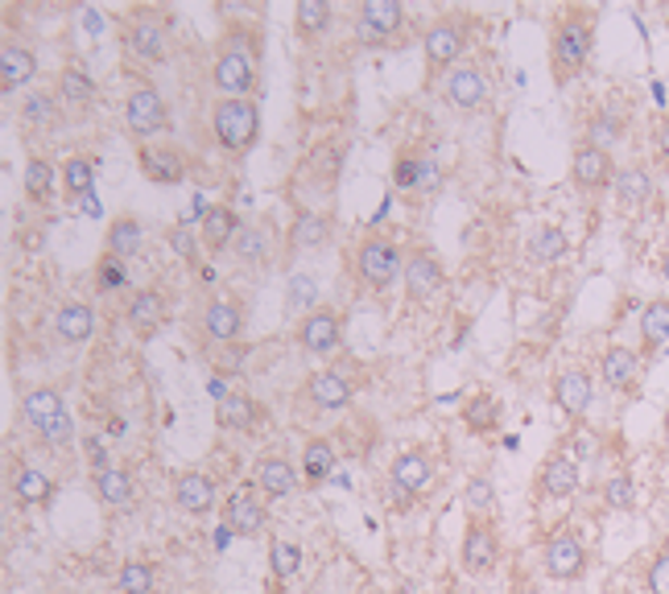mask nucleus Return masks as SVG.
Here are the masks:
<instances>
[{"label":"nucleus","mask_w":669,"mask_h":594,"mask_svg":"<svg viewBox=\"0 0 669 594\" xmlns=\"http://www.w3.org/2000/svg\"><path fill=\"white\" fill-rule=\"evenodd\" d=\"M595 50V13L591 9H563L550 34V75L558 87L579 79Z\"/></svg>","instance_id":"obj_1"},{"label":"nucleus","mask_w":669,"mask_h":594,"mask_svg":"<svg viewBox=\"0 0 669 594\" xmlns=\"http://www.w3.org/2000/svg\"><path fill=\"white\" fill-rule=\"evenodd\" d=\"M22 417L25 426L38 433V442L50 451H63L75 442V421L66 413V401L59 389H29L22 401Z\"/></svg>","instance_id":"obj_2"},{"label":"nucleus","mask_w":669,"mask_h":594,"mask_svg":"<svg viewBox=\"0 0 669 594\" xmlns=\"http://www.w3.org/2000/svg\"><path fill=\"white\" fill-rule=\"evenodd\" d=\"M211 132L219 149L228 153H244L261 137V108L256 100H219L211 112Z\"/></svg>","instance_id":"obj_3"},{"label":"nucleus","mask_w":669,"mask_h":594,"mask_svg":"<svg viewBox=\"0 0 669 594\" xmlns=\"http://www.w3.org/2000/svg\"><path fill=\"white\" fill-rule=\"evenodd\" d=\"M405 273V256L397 252V244L389 236H364L356 248V277L373 293H384V289L397 281Z\"/></svg>","instance_id":"obj_4"},{"label":"nucleus","mask_w":669,"mask_h":594,"mask_svg":"<svg viewBox=\"0 0 669 594\" xmlns=\"http://www.w3.org/2000/svg\"><path fill=\"white\" fill-rule=\"evenodd\" d=\"M211 83L228 100H252V91H256V54L244 50V46H224L211 62Z\"/></svg>","instance_id":"obj_5"},{"label":"nucleus","mask_w":669,"mask_h":594,"mask_svg":"<svg viewBox=\"0 0 669 594\" xmlns=\"http://www.w3.org/2000/svg\"><path fill=\"white\" fill-rule=\"evenodd\" d=\"M125 124L137 141H149V137H157V132H166V124H169L166 100H162V91H157L153 83H137V87L128 91Z\"/></svg>","instance_id":"obj_6"},{"label":"nucleus","mask_w":669,"mask_h":594,"mask_svg":"<svg viewBox=\"0 0 669 594\" xmlns=\"http://www.w3.org/2000/svg\"><path fill=\"white\" fill-rule=\"evenodd\" d=\"M459 561L471 578H488L501 561V536L488 525V516H471L467 520V533L459 545Z\"/></svg>","instance_id":"obj_7"},{"label":"nucleus","mask_w":669,"mask_h":594,"mask_svg":"<svg viewBox=\"0 0 669 594\" xmlns=\"http://www.w3.org/2000/svg\"><path fill=\"white\" fill-rule=\"evenodd\" d=\"M261 488L240 483L236 492L224 500V529L231 536H261L269 525V508H265V495H256Z\"/></svg>","instance_id":"obj_8"},{"label":"nucleus","mask_w":669,"mask_h":594,"mask_svg":"<svg viewBox=\"0 0 669 594\" xmlns=\"http://www.w3.org/2000/svg\"><path fill=\"white\" fill-rule=\"evenodd\" d=\"M616 162H611V153L599 149V144L591 141H579L575 144V153H570V182L579 186L583 194H599L607 186H616Z\"/></svg>","instance_id":"obj_9"},{"label":"nucleus","mask_w":669,"mask_h":594,"mask_svg":"<svg viewBox=\"0 0 669 594\" xmlns=\"http://www.w3.org/2000/svg\"><path fill=\"white\" fill-rule=\"evenodd\" d=\"M442 96L451 108H459V112H483L488 103H492V83L483 75L480 66H455V71H446V83H442Z\"/></svg>","instance_id":"obj_10"},{"label":"nucleus","mask_w":669,"mask_h":594,"mask_svg":"<svg viewBox=\"0 0 669 594\" xmlns=\"http://www.w3.org/2000/svg\"><path fill=\"white\" fill-rule=\"evenodd\" d=\"M542 570L554 582H575V578L586 574V549L583 541L575 533H566V529H558V533L545 541L542 549Z\"/></svg>","instance_id":"obj_11"},{"label":"nucleus","mask_w":669,"mask_h":594,"mask_svg":"<svg viewBox=\"0 0 669 594\" xmlns=\"http://www.w3.org/2000/svg\"><path fill=\"white\" fill-rule=\"evenodd\" d=\"M125 50L132 54L137 62H162L166 59V29H162V21L153 17L149 9H137L125 25Z\"/></svg>","instance_id":"obj_12"},{"label":"nucleus","mask_w":669,"mask_h":594,"mask_svg":"<svg viewBox=\"0 0 669 594\" xmlns=\"http://www.w3.org/2000/svg\"><path fill=\"white\" fill-rule=\"evenodd\" d=\"M298 343L311 355H331L343 343V318L331 306H314L302 323H298Z\"/></svg>","instance_id":"obj_13"},{"label":"nucleus","mask_w":669,"mask_h":594,"mask_svg":"<svg viewBox=\"0 0 669 594\" xmlns=\"http://www.w3.org/2000/svg\"><path fill=\"white\" fill-rule=\"evenodd\" d=\"M550 392H554V405H558L570 421H579V417L591 413V401H595V380H591V371H583V368H563L558 376H554Z\"/></svg>","instance_id":"obj_14"},{"label":"nucleus","mask_w":669,"mask_h":594,"mask_svg":"<svg viewBox=\"0 0 669 594\" xmlns=\"http://www.w3.org/2000/svg\"><path fill=\"white\" fill-rule=\"evenodd\" d=\"M405 293L414 298V302H430V298H439L442 286H446V268L439 265V256L434 252H426V248H418V252H409L405 256Z\"/></svg>","instance_id":"obj_15"},{"label":"nucleus","mask_w":669,"mask_h":594,"mask_svg":"<svg viewBox=\"0 0 669 594\" xmlns=\"http://www.w3.org/2000/svg\"><path fill=\"white\" fill-rule=\"evenodd\" d=\"M463 50H467V29H463L459 21H434L430 29H426V62H430V71H455L463 59Z\"/></svg>","instance_id":"obj_16"},{"label":"nucleus","mask_w":669,"mask_h":594,"mask_svg":"<svg viewBox=\"0 0 669 594\" xmlns=\"http://www.w3.org/2000/svg\"><path fill=\"white\" fill-rule=\"evenodd\" d=\"M401 21H405V9L397 0H364L356 17V34L364 46H380V41H389L397 34Z\"/></svg>","instance_id":"obj_17"},{"label":"nucleus","mask_w":669,"mask_h":594,"mask_svg":"<svg viewBox=\"0 0 669 594\" xmlns=\"http://www.w3.org/2000/svg\"><path fill=\"white\" fill-rule=\"evenodd\" d=\"M579 479H583L579 463L566 451H554L542 463V471H538V495L542 500H566V495L579 492Z\"/></svg>","instance_id":"obj_18"},{"label":"nucleus","mask_w":669,"mask_h":594,"mask_svg":"<svg viewBox=\"0 0 669 594\" xmlns=\"http://www.w3.org/2000/svg\"><path fill=\"white\" fill-rule=\"evenodd\" d=\"M302 396L311 401L314 409L335 413V409H348V405H352L356 389H352V380L339 376V371H314L311 380L302 384Z\"/></svg>","instance_id":"obj_19"},{"label":"nucleus","mask_w":669,"mask_h":594,"mask_svg":"<svg viewBox=\"0 0 669 594\" xmlns=\"http://www.w3.org/2000/svg\"><path fill=\"white\" fill-rule=\"evenodd\" d=\"M215 495H219V488H215V479L203 471H182L174 479V504L190 516L211 513V508H215Z\"/></svg>","instance_id":"obj_20"},{"label":"nucleus","mask_w":669,"mask_h":594,"mask_svg":"<svg viewBox=\"0 0 669 594\" xmlns=\"http://www.w3.org/2000/svg\"><path fill=\"white\" fill-rule=\"evenodd\" d=\"M641 355L632 347H607L604 359H599V376H604V384L611 392H632L636 389V380H641Z\"/></svg>","instance_id":"obj_21"},{"label":"nucleus","mask_w":669,"mask_h":594,"mask_svg":"<svg viewBox=\"0 0 669 594\" xmlns=\"http://www.w3.org/2000/svg\"><path fill=\"white\" fill-rule=\"evenodd\" d=\"M203 330H207L211 343L228 347V343L240 339V330H244V309L236 306V302H228V298H215L203 309Z\"/></svg>","instance_id":"obj_22"},{"label":"nucleus","mask_w":669,"mask_h":594,"mask_svg":"<svg viewBox=\"0 0 669 594\" xmlns=\"http://www.w3.org/2000/svg\"><path fill=\"white\" fill-rule=\"evenodd\" d=\"M141 174L157 186H174L187 174V157L174 144H146L141 149Z\"/></svg>","instance_id":"obj_23"},{"label":"nucleus","mask_w":669,"mask_h":594,"mask_svg":"<svg viewBox=\"0 0 669 594\" xmlns=\"http://www.w3.org/2000/svg\"><path fill=\"white\" fill-rule=\"evenodd\" d=\"M34 75H38V54H34L29 46L9 41V46L0 50V87H4V96L22 91L25 83H34Z\"/></svg>","instance_id":"obj_24"},{"label":"nucleus","mask_w":669,"mask_h":594,"mask_svg":"<svg viewBox=\"0 0 669 594\" xmlns=\"http://www.w3.org/2000/svg\"><path fill=\"white\" fill-rule=\"evenodd\" d=\"M256 488L269 495V500H290L298 492V471L286 454H265L256 463Z\"/></svg>","instance_id":"obj_25"},{"label":"nucleus","mask_w":669,"mask_h":594,"mask_svg":"<svg viewBox=\"0 0 669 594\" xmlns=\"http://www.w3.org/2000/svg\"><path fill=\"white\" fill-rule=\"evenodd\" d=\"M125 318H128V327L137 330L141 339H149V334H157L162 323H166V298H162L157 289H141V293L128 298Z\"/></svg>","instance_id":"obj_26"},{"label":"nucleus","mask_w":669,"mask_h":594,"mask_svg":"<svg viewBox=\"0 0 669 594\" xmlns=\"http://www.w3.org/2000/svg\"><path fill=\"white\" fill-rule=\"evenodd\" d=\"M54 334H59V343H66V347L87 343L96 334V309L87 306V302H66V306H59V314H54Z\"/></svg>","instance_id":"obj_27"},{"label":"nucleus","mask_w":669,"mask_h":594,"mask_svg":"<svg viewBox=\"0 0 669 594\" xmlns=\"http://www.w3.org/2000/svg\"><path fill=\"white\" fill-rule=\"evenodd\" d=\"M96 495H100V504L108 508H116V513H125L132 508V500H137V483H132V475L125 467H104V471H96Z\"/></svg>","instance_id":"obj_28"},{"label":"nucleus","mask_w":669,"mask_h":594,"mask_svg":"<svg viewBox=\"0 0 669 594\" xmlns=\"http://www.w3.org/2000/svg\"><path fill=\"white\" fill-rule=\"evenodd\" d=\"M199 236H203L207 252H224V248H231L236 244V236H240V219H236V211H231V206H207V211H203V224H199Z\"/></svg>","instance_id":"obj_29"},{"label":"nucleus","mask_w":669,"mask_h":594,"mask_svg":"<svg viewBox=\"0 0 669 594\" xmlns=\"http://www.w3.org/2000/svg\"><path fill=\"white\" fill-rule=\"evenodd\" d=\"M393 483H397L405 495H421L426 492V483H430V475H434V463H430V454L426 451H405L397 454V463H393Z\"/></svg>","instance_id":"obj_30"},{"label":"nucleus","mask_w":669,"mask_h":594,"mask_svg":"<svg viewBox=\"0 0 669 594\" xmlns=\"http://www.w3.org/2000/svg\"><path fill=\"white\" fill-rule=\"evenodd\" d=\"M13 495L22 500L25 508H42V504L54 500V479L46 471H38L34 463H22L17 475H13Z\"/></svg>","instance_id":"obj_31"},{"label":"nucleus","mask_w":669,"mask_h":594,"mask_svg":"<svg viewBox=\"0 0 669 594\" xmlns=\"http://www.w3.org/2000/svg\"><path fill=\"white\" fill-rule=\"evenodd\" d=\"M641 347H645V355L669 347V298H653L641 309Z\"/></svg>","instance_id":"obj_32"},{"label":"nucleus","mask_w":669,"mask_h":594,"mask_svg":"<svg viewBox=\"0 0 669 594\" xmlns=\"http://www.w3.org/2000/svg\"><path fill=\"white\" fill-rule=\"evenodd\" d=\"M331 240V219L314 215V211H298L290 224V248L293 252H314Z\"/></svg>","instance_id":"obj_33"},{"label":"nucleus","mask_w":669,"mask_h":594,"mask_svg":"<svg viewBox=\"0 0 669 594\" xmlns=\"http://www.w3.org/2000/svg\"><path fill=\"white\" fill-rule=\"evenodd\" d=\"M141 244H146V227H141V219H132V215H116V219L108 224L104 252L128 261L132 252H141Z\"/></svg>","instance_id":"obj_34"},{"label":"nucleus","mask_w":669,"mask_h":594,"mask_svg":"<svg viewBox=\"0 0 669 594\" xmlns=\"http://www.w3.org/2000/svg\"><path fill=\"white\" fill-rule=\"evenodd\" d=\"M215 421L231 433H252L256 426V401L244 392H228L224 401H215Z\"/></svg>","instance_id":"obj_35"},{"label":"nucleus","mask_w":669,"mask_h":594,"mask_svg":"<svg viewBox=\"0 0 669 594\" xmlns=\"http://www.w3.org/2000/svg\"><path fill=\"white\" fill-rule=\"evenodd\" d=\"M616 199H620L624 211H636V206H645L653 199V174L645 165H624L616 174Z\"/></svg>","instance_id":"obj_36"},{"label":"nucleus","mask_w":669,"mask_h":594,"mask_svg":"<svg viewBox=\"0 0 669 594\" xmlns=\"http://www.w3.org/2000/svg\"><path fill=\"white\" fill-rule=\"evenodd\" d=\"M335 446L331 438H311L306 446H302V479L311 483V488H318V483H327L335 471Z\"/></svg>","instance_id":"obj_37"},{"label":"nucleus","mask_w":669,"mask_h":594,"mask_svg":"<svg viewBox=\"0 0 669 594\" xmlns=\"http://www.w3.org/2000/svg\"><path fill=\"white\" fill-rule=\"evenodd\" d=\"M566 231L554 224H542L533 227V236H529V261L533 265H554V261H563L566 256Z\"/></svg>","instance_id":"obj_38"},{"label":"nucleus","mask_w":669,"mask_h":594,"mask_svg":"<svg viewBox=\"0 0 669 594\" xmlns=\"http://www.w3.org/2000/svg\"><path fill=\"white\" fill-rule=\"evenodd\" d=\"M22 186H25V199L29 203H50L54 199V165L46 162V157H29L25 162V174H22Z\"/></svg>","instance_id":"obj_39"},{"label":"nucleus","mask_w":669,"mask_h":594,"mask_svg":"<svg viewBox=\"0 0 669 594\" xmlns=\"http://www.w3.org/2000/svg\"><path fill=\"white\" fill-rule=\"evenodd\" d=\"M59 100L71 103V108H87V103L96 100V83H91L84 66H66L63 75H59Z\"/></svg>","instance_id":"obj_40"},{"label":"nucleus","mask_w":669,"mask_h":594,"mask_svg":"<svg viewBox=\"0 0 669 594\" xmlns=\"http://www.w3.org/2000/svg\"><path fill=\"white\" fill-rule=\"evenodd\" d=\"M293 25H298L302 38H318V34H327V25H331V4H327V0H298V9H293Z\"/></svg>","instance_id":"obj_41"},{"label":"nucleus","mask_w":669,"mask_h":594,"mask_svg":"<svg viewBox=\"0 0 669 594\" xmlns=\"http://www.w3.org/2000/svg\"><path fill=\"white\" fill-rule=\"evenodd\" d=\"M153 586H157V570L141 557L125 561L121 574H116V591L121 594H153Z\"/></svg>","instance_id":"obj_42"},{"label":"nucleus","mask_w":669,"mask_h":594,"mask_svg":"<svg viewBox=\"0 0 669 594\" xmlns=\"http://www.w3.org/2000/svg\"><path fill=\"white\" fill-rule=\"evenodd\" d=\"M624 112H611V108H604V112H595L591 116V124H586V141L599 144V149H607V141H620L624 137Z\"/></svg>","instance_id":"obj_43"},{"label":"nucleus","mask_w":669,"mask_h":594,"mask_svg":"<svg viewBox=\"0 0 669 594\" xmlns=\"http://www.w3.org/2000/svg\"><path fill=\"white\" fill-rule=\"evenodd\" d=\"M231 252H236L244 265H265V256H269V236H265L261 227H240Z\"/></svg>","instance_id":"obj_44"},{"label":"nucleus","mask_w":669,"mask_h":594,"mask_svg":"<svg viewBox=\"0 0 669 594\" xmlns=\"http://www.w3.org/2000/svg\"><path fill=\"white\" fill-rule=\"evenodd\" d=\"M22 121L34 124V128H50V124L59 121V96L50 100L46 91H34V96L22 103Z\"/></svg>","instance_id":"obj_45"},{"label":"nucleus","mask_w":669,"mask_h":594,"mask_svg":"<svg viewBox=\"0 0 669 594\" xmlns=\"http://www.w3.org/2000/svg\"><path fill=\"white\" fill-rule=\"evenodd\" d=\"M125 281H128L125 261H121V256H112V252H104V256H100V265H96V286L108 293V289H125Z\"/></svg>","instance_id":"obj_46"},{"label":"nucleus","mask_w":669,"mask_h":594,"mask_svg":"<svg viewBox=\"0 0 669 594\" xmlns=\"http://www.w3.org/2000/svg\"><path fill=\"white\" fill-rule=\"evenodd\" d=\"M604 500H607V508H616V513H632V504H636L632 479H628V475H611L604 488Z\"/></svg>","instance_id":"obj_47"},{"label":"nucleus","mask_w":669,"mask_h":594,"mask_svg":"<svg viewBox=\"0 0 669 594\" xmlns=\"http://www.w3.org/2000/svg\"><path fill=\"white\" fill-rule=\"evenodd\" d=\"M63 178H66V190H71L75 199H79V194L91 199V178H96V174H91V162H84V157H71V162L63 165Z\"/></svg>","instance_id":"obj_48"},{"label":"nucleus","mask_w":669,"mask_h":594,"mask_svg":"<svg viewBox=\"0 0 669 594\" xmlns=\"http://www.w3.org/2000/svg\"><path fill=\"white\" fill-rule=\"evenodd\" d=\"M492 508H496L492 479H471V483H467V513H471V516H488Z\"/></svg>","instance_id":"obj_49"},{"label":"nucleus","mask_w":669,"mask_h":594,"mask_svg":"<svg viewBox=\"0 0 669 594\" xmlns=\"http://www.w3.org/2000/svg\"><path fill=\"white\" fill-rule=\"evenodd\" d=\"M645 586H648V594H669V549L648 561Z\"/></svg>","instance_id":"obj_50"},{"label":"nucleus","mask_w":669,"mask_h":594,"mask_svg":"<svg viewBox=\"0 0 669 594\" xmlns=\"http://www.w3.org/2000/svg\"><path fill=\"white\" fill-rule=\"evenodd\" d=\"M418 162L421 157H397V165H393V182H397L401 190H414V186H418Z\"/></svg>","instance_id":"obj_51"},{"label":"nucleus","mask_w":669,"mask_h":594,"mask_svg":"<svg viewBox=\"0 0 669 594\" xmlns=\"http://www.w3.org/2000/svg\"><path fill=\"white\" fill-rule=\"evenodd\" d=\"M169 248L182 256V261H194L199 256V244H194V231H187V227H174L169 231Z\"/></svg>","instance_id":"obj_52"},{"label":"nucleus","mask_w":669,"mask_h":594,"mask_svg":"<svg viewBox=\"0 0 669 594\" xmlns=\"http://www.w3.org/2000/svg\"><path fill=\"white\" fill-rule=\"evenodd\" d=\"M439 182H442V169H439V162H430V157H421V162H418V186H414V190H439Z\"/></svg>","instance_id":"obj_53"},{"label":"nucleus","mask_w":669,"mask_h":594,"mask_svg":"<svg viewBox=\"0 0 669 594\" xmlns=\"http://www.w3.org/2000/svg\"><path fill=\"white\" fill-rule=\"evenodd\" d=\"M273 570L277 574H293L298 570V549L293 545H273Z\"/></svg>","instance_id":"obj_54"},{"label":"nucleus","mask_w":669,"mask_h":594,"mask_svg":"<svg viewBox=\"0 0 669 594\" xmlns=\"http://www.w3.org/2000/svg\"><path fill=\"white\" fill-rule=\"evenodd\" d=\"M306 293H314V281H311V277H293L290 306H306V302H314V298H306Z\"/></svg>","instance_id":"obj_55"},{"label":"nucleus","mask_w":669,"mask_h":594,"mask_svg":"<svg viewBox=\"0 0 669 594\" xmlns=\"http://www.w3.org/2000/svg\"><path fill=\"white\" fill-rule=\"evenodd\" d=\"M657 153H661V162L669 165V112L661 116V124H657Z\"/></svg>","instance_id":"obj_56"},{"label":"nucleus","mask_w":669,"mask_h":594,"mask_svg":"<svg viewBox=\"0 0 669 594\" xmlns=\"http://www.w3.org/2000/svg\"><path fill=\"white\" fill-rule=\"evenodd\" d=\"M661 277H666V281H669V252H666V256H661Z\"/></svg>","instance_id":"obj_57"}]
</instances>
